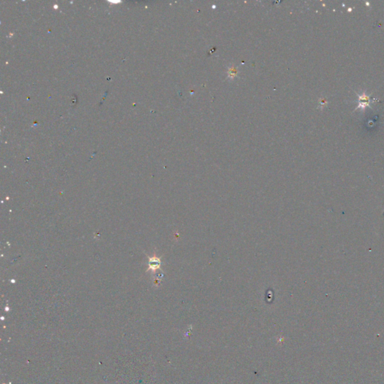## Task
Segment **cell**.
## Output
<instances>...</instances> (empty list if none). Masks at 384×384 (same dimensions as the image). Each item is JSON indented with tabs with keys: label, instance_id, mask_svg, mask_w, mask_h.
<instances>
[{
	"label": "cell",
	"instance_id": "cell-1",
	"mask_svg": "<svg viewBox=\"0 0 384 384\" xmlns=\"http://www.w3.org/2000/svg\"><path fill=\"white\" fill-rule=\"evenodd\" d=\"M237 73L238 72H237V69H236V68L234 67V66H232V67H230L228 70L229 77H230V78L235 77L236 76V74H237Z\"/></svg>",
	"mask_w": 384,
	"mask_h": 384
}]
</instances>
